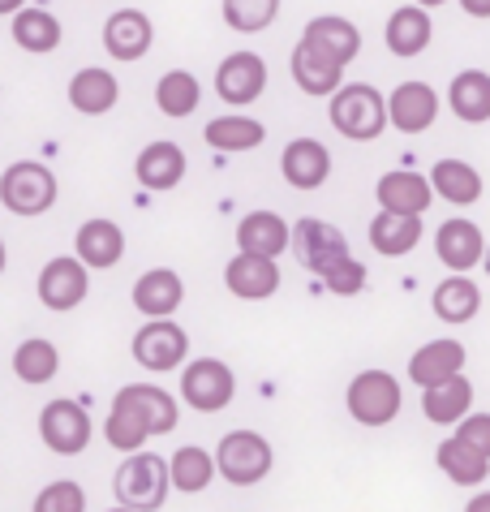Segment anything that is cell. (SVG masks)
Segmentation results:
<instances>
[{"label": "cell", "mask_w": 490, "mask_h": 512, "mask_svg": "<svg viewBox=\"0 0 490 512\" xmlns=\"http://www.w3.org/2000/svg\"><path fill=\"white\" fill-rule=\"evenodd\" d=\"M177 422H181V405L172 392H164L160 383H125L108 405L104 439H108V448L129 457V452H142V444L151 435L177 431Z\"/></svg>", "instance_id": "obj_1"}, {"label": "cell", "mask_w": 490, "mask_h": 512, "mask_svg": "<svg viewBox=\"0 0 490 512\" xmlns=\"http://www.w3.org/2000/svg\"><path fill=\"white\" fill-rule=\"evenodd\" d=\"M293 254L301 259L306 272H314V280H319L327 293H336V297L366 293L370 272L362 259H353V246L344 241L336 224H327L319 216H301L293 224Z\"/></svg>", "instance_id": "obj_2"}, {"label": "cell", "mask_w": 490, "mask_h": 512, "mask_svg": "<svg viewBox=\"0 0 490 512\" xmlns=\"http://www.w3.org/2000/svg\"><path fill=\"white\" fill-rule=\"evenodd\" d=\"M112 495H117L121 508L134 512H160L172 495V478H168V457L160 452H129L117 465V478H112Z\"/></svg>", "instance_id": "obj_3"}, {"label": "cell", "mask_w": 490, "mask_h": 512, "mask_svg": "<svg viewBox=\"0 0 490 512\" xmlns=\"http://www.w3.org/2000/svg\"><path fill=\"white\" fill-rule=\"evenodd\" d=\"M327 121L331 130L349 142H374L387 130V99L370 82H344V87L327 99Z\"/></svg>", "instance_id": "obj_4"}, {"label": "cell", "mask_w": 490, "mask_h": 512, "mask_svg": "<svg viewBox=\"0 0 490 512\" xmlns=\"http://www.w3.org/2000/svg\"><path fill=\"white\" fill-rule=\"evenodd\" d=\"M61 198V181L43 160H13L5 173H0V207L9 216H22V220H35V216H48Z\"/></svg>", "instance_id": "obj_5"}, {"label": "cell", "mask_w": 490, "mask_h": 512, "mask_svg": "<svg viewBox=\"0 0 490 512\" xmlns=\"http://www.w3.org/2000/svg\"><path fill=\"white\" fill-rule=\"evenodd\" d=\"M400 405H405V392H400V379L383 366H370V371H357L344 388V409L357 426L366 431H383L400 418Z\"/></svg>", "instance_id": "obj_6"}, {"label": "cell", "mask_w": 490, "mask_h": 512, "mask_svg": "<svg viewBox=\"0 0 490 512\" xmlns=\"http://www.w3.org/2000/svg\"><path fill=\"white\" fill-rule=\"evenodd\" d=\"M276 469V448L258 431H228L215 444V474L228 487H258Z\"/></svg>", "instance_id": "obj_7"}, {"label": "cell", "mask_w": 490, "mask_h": 512, "mask_svg": "<svg viewBox=\"0 0 490 512\" xmlns=\"http://www.w3.org/2000/svg\"><path fill=\"white\" fill-rule=\"evenodd\" d=\"M95 439L91 414H86L82 401H69V396H52L48 405L39 409V444L52 452V457H82Z\"/></svg>", "instance_id": "obj_8"}, {"label": "cell", "mask_w": 490, "mask_h": 512, "mask_svg": "<svg viewBox=\"0 0 490 512\" xmlns=\"http://www.w3.org/2000/svg\"><path fill=\"white\" fill-rule=\"evenodd\" d=\"M129 353L142 371L151 375H172L190 362V332L172 319H147L129 340Z\"/></svg>", "instance_id": "obj_9"}, {"label": "cell", "mask_w": 490, "mask_h": 512, "mask_svg": "<svg viewBox=\"0 0 490 512\" xmlns=\"http://www.w3.org/2000/svg\"><path fill=\"white\" fill-rule=\"evenodd\" d=\"M177 388H181V401L198 409V414H220L237 396V375H233V366L220 358H194L181 366Z\"/></svg>", "instance_id": "obj_10"}, {"label": "cell", "mask_w": 490, "mask_h": 512, "mask_svg": "<svg viewBox=\"0 0 490 512\" xmlns=\"http://www.w3.org/2000/svg\"><path fill=\"white\" fill-rule=\"evenodd\" d=\"M35 293H39L43 310L69 315V310H78L86 302V293H91V267H86L78 254H56V259L39 267Z\"/></svg>", "instance_id": "obj_11"}, {"label": "cell", "mask_w": 490, "mask_h": 512, "mask_svg": "<svg viewBox=\"0 0 490 512\" xmlns=\"http://www.w3.org/2000/svg\"><path fill=\"white\" fill-rule=\"evenodd\" d=\"M267 61L258 52H228L220 69H215V95L228 108H250L267 91Z\"/></svg>", "instance_id": "obj_12"}, {"label": "cell", "mask_w": 490, "mask_h": 512, "mask_svg": "<svg viewBox=\"0 0 490 512\" xmlns=\"http://www.w3.org/2000/svg\"><path fill=\"white\" fill-rule=\"evenodd\" d=\"M439 108H443V95L430 87V82H400V87H392V95H387V125L400 134H426L430 125L439 121Z\"/></svg>", "instance_id": "obj_13"}, {"label": "cell", "mask_w": 490, "mask_h": 512, "mask_svg": "<svg viewBox=\"0 0 490 512\" xmlns=\"http://www.w3.org/2000/svg\"><path fill=\"white\" fill-rule=\"evenodd\" d=\"M224 289L237 297V302H267V297L280 293V263L263 259V254H233L224 263Z\"/></svg>", "instance_id": "obj_14"}, {"label": "cell", "mask_w": 490, "mask_h": 512, "mask_svg": "<svg viewBox=\"0 0 490 512\" xmlns=\"http://www.w3.org/2000/svg\"><path fill=\"white\" fill-rule=\"evenodd\" d=\"M374 198H379V211L422 220L430 203H435V190H430V177L413 173V168H392V173H383L374 181Z\"/></svg>", "instance_id": "obj_15"}, {"label": "cell", "mask_w": 490, "mask_h": 512, "mask_svg": "<svg viewBox=\"0 0 490 512\" xmlns=\"http://www.w3.org/2000/svg\"><path fill=\"white\" fill-rule=\"evenodd\" d=\"M288 74H293V82L310 99H331L344 87V65L336 61V56H327L323 48L306 44V39H297L293 56H288Z\"/></svg>", "instance_id": "obj_16"}, {"label": "cell", "mask_w": 490, "mask_h": 512, "mask_svg": "<svg viewBox=\"0 0 490 512\" xmlns=\"http://www.w3.org/2000/svg\"><path fill=\"white\" fill-rule=\"evenodd\" d=\"M465 362H469V349L460 345L456 336H439V340H426L422 349H413L409 379L426 392V388H439V383H448L452 375H465Z\"/></svg>", "instance_id": "obj_17"}, {"label": "cell", "mask_w": 490, "mask_h": 512, "mask_svg": "<svg viewBox=\"0 0 490 512\" xmlns=\"http://www.w3.org/2000/svg\"><path fill=\"white\" fill-rule=\"evenodd\" d=\"M435 254L439 263L456 276H469L473 267H482V254H486V233L478 229L473 220L456 216V220H443L439 233H435Z\"/></svg>", "instance_id": "obj_18"}, {"label": "cell", "mask_w": 490, "mask_h": 512, "mask_svg": "<svg viewBox=\"0 0 490 512\" xmlns=\"http://www.w3.org/2000/svg\"><path fill=\"white\" fill-rule=\"evenodd\" d=\"M280 177L293 190H323L331 181V151L323 147L319 138H293L280 151Z\"/></svg>", "instance_id": "obj_19"}, {"label": "cell", "mask_w": 490, "mask_h": 512, "mask_svg": "<svg viewBox=\"0 0 490 512\" xmlns=\"http://www.w3.org/2000/svg\"><path fill=\"white\" fill-rule=\"evenodd\" d=\"M185 168H190V160H185V151L177 147V142L155 138V142H147V147L138 151L134 177H138V186H142V190L168 194V190H177L181 181H185Z\"/></svg>", "instance_id": "obj_20"}, {"label": "cell", "mask_w": 490, "mask_h": 512, "mask_svg": "<svg viewBox=\"0 0 490 512\" xmlns=\"http://www.w3.org/2000/svg\"><path fill=\"white\" fill-rule=\"evenodd\" d=\"M151 44H155V22L142 9H117L104 22V48L112 61H121V65L142 61L151 52Z\"/></svg>", "instance_id": "obj_21"}, {"label": "cell", "mask_w": 490, "mask_h": 512, "mask_svg": "<svg viewBox=\"0 0 490 512\" xmlns=\"http://www.w3.org/2000/svg\"><path fill=\"white\" fill-rule=\"evenodd\" d=\"M185 302V280L172 267H151L134 280V310L142 319H172Z\"/></svg>", "instance_id": "obj_22"}, {"label": "cell", "mask_w": 490, "mask_h": 512, "mask_svg": "<svg viewBox=\"0 0 490 512\" xmlns=\"http://www.w3.org/2000/svg\"><path fill=\"white\" fill-rule=\"evenodd\" d=\"M430 39H435V18H430V9L413 5V0L409 5H400L383 26V44H387L392 56H400V61L422 56L430 48Z\"/></svg>", "instance_id": "obj_23"}, {"label": "cell", "mask_w": 490, "mask_h": 512, "mask_svg": "<svg viewBox=\"0 0 490 512\" xmlns=\"http://www.w3.org/2000/svg\"><path fill=\"white\" fill-rule=\"evenodd\" d=\"M74 254L91 267V272H108L125 259V229L117 220H86L74 233Z\"/></svg>", "instance_id": "obj_24"}, {"label": "cell", "mask_w": 490, "mask_h": 512, "mask_svg": "<svg viewBox=\"0 0 490 512\" xmlns=\"http://www.w3.org/2000/svg\"><path fill=\"white\" fill-rule=\"evenodd\" d=\"M293 246V229L276 211H245L237 220V250L241 254H263V259H280Z\"/></svg>", "instance_id": "obj_25"}, {"label": "cell", "mask_w": 490, "mask_h": 512, "mask_svg": "<svg viewBox=\"0 0 490 512\" xmlns=\"http://www.w3.org/2000/svg\"><path fill=\"white\" fill-rule=\"evenodd\" d=\"M69 108L82 112V117H108L121 99V82L108 74L104 65H86L69 78Z\"/></svg>", "instance_id": "obj_26"}, {"label": "cell", "mask_w": 490, "mask_h": 512, "mask_svg": "<svg viewBox=\"0 0 490 512\" xmlns=\"http://www.w3.org/2000/svg\"><path fill=\"white\" fill-rule=\"evenodd\" d=\"M430 310H435V319L448 323V327L473 323V319L482 315V289H478V280L448 272V280H439L435 293H430Z\"/></svg>", "instance_id": "obj_27"}, {"label": "cell", "mask_w": 490, "mask_h": 512, "mask_svg": "<svg viewBox=\"0 0 490 512\" xmlns=\"http://www.w3.org/2000/svg\"><path fill=\"white\" fill-rule=\"evenodd\" d=\"M9 35H13V44H18L22 52L52 56L56 48H61V39H65V26H61L56 13L39 9V5H26V9H18L9 18Z\"/></svg>", "instance_id": "obj_28"}, {"label": "cell", "mask_w": 490, "mask_h": 512, "mask_svg": "<svg viewBox=\"0 0 490 512\" xmlns=\"http://www.w3.org/2000/svg\"><path fill=\"white\" fill-rule=\"evenodd\" d=\"M443 104L452 108L456 121L486 125L490 121V74L486 69H460V74H452Z\"/></svg>", "instance_id": "obj_29"}, {"label": "cell", "mask_w": 490, "mask_h": 512, "mask_svg": "<svg viewBox=\"0 0 490 512\" xmlns=\"http://www.w3.org/2000/svg\"><path fill=\"white\" fill-rule=\"evenodd\" d=\"M203 142L211 151L224 155H241V151H258L267 142V125L245 117V112H224V117H211L203 125Z\"/></svg>", "instance_id": "obj_30"}, {"label": "cell", "mask_w": 490, "mask_h": 512, "mask_svg": "<svg viewBox=\"0 0 490 512\" xmlns=\"http://www.w3.org/2000/svg\"><path fill=\"white\" fill-rule=\"evenodd\" d=\"M435 465L443 469V478H452L456 487H465V491H478L482 482L490 478V457H482V452L473 448V444H465L460 435L439 439Z\"/></svg>", "instance_id": "obj_31"}, {"label": "cell", "mask_w": 490, "mask_h": 512, "mask_svg": "<svg viewBox=\"0 0 490 512\" xmlns=\"http://www.w3.org/2000/svg\"><path fill=\"white\" fill-rule=\"evenodd\" d=\"M301 39H306V44H314V48H323L327 56H336L344 69H349L357 56H362V31H357L349 18H340V13H323V18L306 22Z\"/></svg>", "instance_id": "obj_32"}, {"label": "cell", "mask_w": 490, "mask_h": 512, "mask_svg": "<svg viewBox=\"0 0 490 512\" xmlns=\"http://www.w3.org/2000/svg\"><path fill=\"white\" fill-rule=\"evenodd\" d=\"M426 177H430V190H435V198H448L452 207H473L486 194L482 173L469 160H456V155H452V160H439Z\"/></svg>", "instance_id": "obj_33"}, {"label": "cell", "mask_w": 490, "mask_h": 512, "mask_svg": "<svg viewBox=\"0 0 490 512\" xmlns=\"http://www.w3.org/2000/svg\"><path fill=\"white\" fill-rule=\"evenodd\" d=\"M13 379L26 383V388H48V383L61 375V349L52 345L48 336H26L18 349H13Z\"/></svg>", "instance_id": "obj_34"}, {"label": "cell", "mask_w": 490, "mask_h": 512, "mask_svg": "<svg viewBox=\"0 0 490 512\" xmlns=\"http://www.w3.org/2000/svg\"><path fill=\"white\" fill-rule=\"evenodd\" d=\"M370 250L383 254V259H405L422 246V220L417 216H392V211H379V216L370 220Z\"/></svg>", "instance_id": "obj_35"}, {"label": "cell", "mask_w": 490, "mask_h": 512, "mask_svg": "<svg viewBox=\"0 0 490 512\" xmlns=\"http://www.w3.org/2000/svg\"><path fill=\"white\" fill-rule=\"evenodd\" d=\"M422 414L430 426H456L460 418L473 414V383L465 375H452L439 388L422 392Z\"/></svg>", "instance_id": "obj_36"}, {"label": "cell", "mask_w": 490, "mask_h": 512, "mask_svg": "<svg viewBox=\"0 0 490 512\" xmlns=\"http://www.w3.org/2000/svg\"><path fill=\"white\" fill-rule=\"evenodd\" d=\"M155 108L164 112L168 121H185L203 108V82H198L190 69H168V74L155 82Z\"/></svg>", "instance_id": "obj_37"}, {"label": "cell", "mask_w": 490, "mask_h": 512, "mask_svg": "<svg viewBox=\"0 0 490 512\" xmlns=\"http://www.w3.org/2000/svg\"><path fill=\"white\" fill-rule=\"evenodd\" d=\"M168 478H172V491H181V495L207 491L211 478H220V474H215V452L198 448V444L177 448V452L168 457Z\"/></svg>", "instance_id": "obj_38"}, {"label": "cell", "mask_w": 490, "mask_h": 512, "mask_svg": "<svg viewBox=\"0 0 490 512\" xmlns=\"http://www.w3.org/2000/svg\"><path fill=\"white\" fill-rule=\"evenodd\" d=\"M220 18L228 31L258 35L280 18V0H220Z\"/></svg>", "instance_id": "obj_39"}, {"label": "cell", "mask_w": 490, "mask_h": 512, "mask_svg": "<svg viewBox=\"0 0 490 512\" xmlns=\"http://www.w3.org/2000/svg\"><path fill=\"white\" fill-rule=\"evenodd\" d=\"M31 512H86V491L74 478H56L35 495Z\"/></svg>", "instance_id": "obj_40"}, {"label": "cell", "mask_w": 490, "mask_h": 512, "mask_svg": "<svg viewBox=\"0 0 490 512\" xmlns=\"http://www.w3.org/2000/svg\"><path fill=\"white\" fill-rule=\"evenodd\" d=\"M452 435H460L465 444H473L482 452V457H490V414H469V418H460L452 426Z\"/></svg>", "instance_id": "obj_41"}, {"label": "cell", "mask_w": 490, "mask_h": 512, "mask_svg": "<svg viewBox=\"0 0 490 512\" xmlns=\"http://www.w3.org/2000/svg\"><path fill=\"white\" fill-rule=\"evenodd\" d=\"M460 9L469 13V18H482V22H490V0H456Z\"/></svg>", "instance_id": "obj_42"}, {"label": "cell", "mask_w": 490, "mask_h": 512, "mask_svg": "<svg viewBox=\"0 0 490 512\" xmlns=\"http://www.w3.org/2000/svg\"><path fill=\"white\" fill-rule=\"evenodd\" d=\"M465 512H490V487H486V491H473L469 504H465Z\"/></svg>", "instance_id": "obj_43"}, {"label": "cell", "mask_w": 490, "mask_h": 512, "mask_svg": "<svg viewBox=\"0 0 490 512\" xmlns=\"http://www.w3.org/2000/svg\"><path fill=\"white\" fill-rule=\"evenodd\" d=\"M18 9H26V0H0V18H13Z\"/></svg>", "instance_id": "obj_44"}, {"label": "cell", "mask_w": 490, "mask_h": 512, "mask_svg": "<svg viewBox=\"0 0 490 512\" xmlns=\"http://www.w3.org/2000/svg\"><path fill=\"white\" fill-rule=\"evenodd\" d=\"M5 263H9V250H5V237H0V276H5Z\"/></svg>", "instance_id": "obj_45"}, {"label": "cell", "mask_w": 490, "mask_h": 512, "mask_svg": "<svg viewBox=\"0 0 490 512\" xmlns=\"http://www.w3.org/2000/svg\"><path fill=\"white\" fill-rule=\"evenodd\" d=\"M413 5H422V9H439V5H448V0H413Z\"/></svg>", "instance_id": "obj_46"}, {"label": "cell", "mask_w": 490, "mask_h": 512, "mask_svg": "<svg viewBox=\"0 0 490 512\" xmlns=\"http://www.w3.org/2000/svg\"><path fill=\"white\" fill-rule=\"evenodd\" d=\"M482 267H486V276H490V241H486V254H482Z\"/></svg>", "instance_id": "obj_47"}, {"label": "cell", "mask_w": 490, "mask_h": 512, "mask_svg": "<svg viewBox=\"0 0 490 512\" xmlns=\"http://www.w3.org/2000/svg\"><path fill=\"white\" fill-rule=\"evenodd\" d=\"M108 512H134V508H121V504H117V508H108Z\"/></svg>", "instance_id": "obj_48"}]
</instances>
